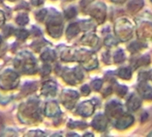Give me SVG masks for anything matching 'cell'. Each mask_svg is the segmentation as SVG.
Here are the masks:
<instances>
[{
  "label": "cell",
  "mask_w": 152,
  "mask_h": 137,
  "mask_svg": "<svg viewBox=\"0 0 152 137\" xmlns=\"http://www.w3.org/2000/svg\"><path fill=\"white\" fill-rule=\"evenodd\" d=\"M146 47H147V44H144L141 41H134L133 43H131L128 45V50L132 53H135L142 51V49H144Z\"/></svg>",
  "instance_id": "20"
},
{
  "label": "cell",
  "mask_w": 152,
  "mask_h": 137,
  "mask_svg": "<svg viewBox=\"0 0 152 137\" xmlns=\"http://www.w3.org/2000/svg\"><path fill=\"white\" fill-rule=\"evenodd\" d=\"M106 116L109 118H118L124 113V107L121 103L117 100H111L106 104Z\"/></svg>",
  "instance_id": "5"
},
{
  "label": "cell",
  "mask_w": 152,
  "mask_h": 137,
  "mask_svg": "<svg viewBox=\"0 0 152 137\" xmlns=\"http://www.w3.org/2000/svg\"><path fill=\"white\" fill-rule=\"evenodd\" d=\"M114 3H117V4H122V3H124L126 0H112Z\"/></svg>",
  "instance_id": "35"
},
{
  "label": "cell",
  "mask_w": 152,
  "mask_h": 137,
  "mask_svg": "<svg viewBox=\"0 0 152 137\" xmlns=\"http://www.w3.org/2000/svg\"><path fill=\"white\" fill-rule=\"evenodd\" d=\"M79 30H80V27L78 23H75V22L71 23L67 29L66 36L68 38H72L79 33Z\"/></svg>",
  "instance_id": "19"
},
{
  "label": "cell",
  "mask_w": 152,
  "mask_h": 137,
  "mask_svg": "<svg viewBox=\"0 0 152 137\" xmlns=\"http://www.w3.org/2000/svg\"><path fill=\"white\" fill-rule=\"evenodd\" d=\"M49 35L53 37H59L62 33V18L59 12H55L49 17L46 24Z\"/></svg>",
  "instance_id": "2"
},
{
  "label": "cell",
  "mask_w": 152,
  "mask_h": 137,
  "mask_svg": "<svg viewBox=\"0 0 152 137\" xmlns=\"http://www.w3.org/2000/svg\"><path fill=\"white\" fill-rule=\"evenodd\" d=\"M45 114L47 117H58L61 114L58 104L54 101L48 102L45 107Z\"/></svg>",
  "instance_id": "13"
},
{
  "label": "cell",
  "mask_w": 152,
  "mask_h": 137,
  "mask_svg": "<svg viewBox=\"0 0 152 137\" xmlns=\"http://www.w3.org/2000/svg\"><path fill=\"white\" fill-rule=\"evenodd\" d=\"M14 65L16 69L26 74H33L37 70V62L34 57L27 52H23L16 57Z\"/></svg>",
  "instance_id": "1"
},
{
  "label": "cell",
  "mask_w": 152,
  "mask_h": 137,
  "mask_svg": "<svg viewBox=\"0 0 152 137\" xmlns=\"http://www.w3.org/2000/svg\"><path fill=\"white\" fill-rule=\"evenodd\" d=\"M11 1H13V0H11Z\"/></svg>",
  "instance_id": "37"
},
{
  "label": "cell",
  "mask_w": 152,
  "mask_h": 137,
  "mask_svg": "<svg viewBox=\"0 0 152 137\" xmlns=\"http://www.w3.org/2000/svg\"><path fill=\"white\" fill-rule=\"evenodd\" d=\"M134 121V119L132 115L123 113L122 115L117 118V120L115 122V127L120 130H123L132 126Z\"/></svg>",
  "instance_id": "10"
},
{
  "label": "cell",
  "mask_w": 152,
  "mask_h": 137,
  "mask_svg": "<svg viewBox=\"0 0 152 137\" xmlns=\"http://www.w3.org/2000/svg\"><path fill=\"white\" fill-rule=\"evenodd\" d=\"M151 2H152V0H151Z\"/></svg>",
  "instance_id": "38"
},
{
  "label": "cell",
  "mask_w": 152,
  "mask_h": 137,
  "mask_svg": "<svg viewBox=\"0 0 152 137\" xmlns=\"http://www.w3.org/2000/svg\"><path fill=\"white\" fill-rule=\"evenodd\" d=\"M41 58L44 62H53L55 59V53L52 50H46L43 53Z\"/></svg>",
  "instance_id": "24"
},
{
  "label": "cell",
  "mask_w": 152,
  "mask_h": 137,
  "mask_svg": "<svg viewBox=\"0 0 152 137\" xmlns=\"http://www.w3.org/2000/svg\"><path fill=\"white\" fill-rule=\"evenodd\" d=\"M94 0H81V6L83 7V8H85V7H86L87 5H89L92 2H93Z\"/></svg>",
  "instance_id": "33"
},
{
  "label": "cell",
  "mask_w": 152,
  "mask_h": 137,
  "mask_svg": "<svg viewBox=\"0 0 152 137\" xmlns=\"http://www.w3.org/2000/svg\"><path fill=\"white\" fill-rule=\"evenodd\" d=\"M46 10H45V9H43V10H41V11H39L37 13V15H36V17H37V19L38 20V21H42L44 19H45V16L46 15Z\"/></svg>",
  "instance_id": "31"
},
{
  "label": "cell",
  "mask_w": 152,
  "mask_h": 137,
  "mask_svg": "<svg viewBox=\"0 0 152 137\" xmlns=\"http://www.w3.org/2000/svg\"><path fill=\"white\" fill-rule=\"evenodd\" d=\"M64 15H65V18H67V19L74 18L77 15V9L73 6L69 7L64 11Z\"/></svg>",
  "instance_id": "26"
},
{
  "label": "cell",
  "mask_w": 152,
  "mask_h": 137,
  "mask_svg": "<svg viewBox=\"0 0 152 137\" xmlns=\"http://www.w3.org/2000/svg\"><path fill=\"white\" fill-rule=\"evenodd\" d=\"M62 77L67 83L71 84V85H75L83 79L84 75H83V73L79 68H75L73 70L66 69Z\"/></svg>",
  "instance_id": "7"
},
{
  "label": "cell",
  "mask_w": 152,
  "mask_h": 137,
  "mask_svg": "<svg viewBox=\"0 0 152 137\" xmlns=\"http://www.w3.org/2000/svg\"><path fill=\"white\" fill-rule=\"evenodd\" d=\"M115 91L117 93V95L120 97H125V95L127 94L128 92V88L126 86H124V85H116V87H115Z\"/></svg>",
  "instance_id": "25"
},
{
  "label": "cell",
  "mask_w": 152,
  "mask_h": 137,
  "mask_svg": "<svg viewBox=\"0 0 152 137\" xmlns=\"http://www.w3.org/2000/svg\"><path fill=\"white\" fill-rule=\"evenodd\" d=\"M141 105H142V101L140 96L135 94H132L127 100L126 108L130 111H135L141 107Z\"/></svg>",
  "instance_id": "14"
},
{
  "label": "cell",
  "mask_w": 152,
  "mask_h": 137,
  "mask_svg": "<svg viewBox=\"0 0 152 137\" xmlns=\"http://www.w3.org/2000/svg\"><path fill=\"white\" fill-rule=\"evenodd\" d=\"M116 33L118 36V38L122 41L128 40L133 35V26L128 20H126L125 28H124V19L119 20L116 23Z\"/></svg>",
  "instance_id": "4"
},
{
  "label": "cell",
  "mask_w": 152,
  "mask_h": 137,
  "mask_svg": "<svg viewBox=\"0 0 152 137\" xmlns=\"http://www.w3.org/2000/svg\"><path fill=\"white\" fill-rule=\"evenodd\" d=\"M94 111V104L91 101H85L81 103L77 110V113L82 117H89Z\"/></svg>",
  "instance_id": "11"
},
{
  "label": "cell",
  "mask_w": 152,
  "mask_h": 137,
  "mask_svg": "<svg viewBox=\"0 0 152 137\" xmlns=\"http://www.w3.org/2000/svg\"><path fill=\"white\" fill-rule=\"evenodd\" d=\"M57 91V85L54 81L49 80L44 83L42 86V94L44 95H52L53 96Z\"/></svg>",
  "instance_id": "15"
},
{
  "label": "cell",
  "mask_w": 152,
  "mask_h": 137,
  "mask_svg": "<svg viewBox=\"0 0 152 137\" xmlns=\"http://www.w3.org/2000/svg\"><path fill=\"white\" fill-rule=\"evenodd\" d=\"M19 76L11 70H7L0 75V87L4 90H11L17 86Z\"/></svg>",
  "instance_id": "3"
},
{
  "label": "cell",
  "mask_w": 152,
  "mask_h": 137,
  "mask_svg": "<svg viewBox=\"0 0 152 137\" xmlns=\"http://www.w3.org/2000/svg\"><path fill=\"white\" fill-rule=\"evenodd\" d=\"M117 76H118L120 78H123V79H126V80H129L132 76H133V73H132V68L130 67H127V66H124V67H121L118 69V70L117 71Z\"/></svg>",
  "instance_id": "17"
},
{
  "label": "cell",
  "mask_w": 152,
  "mask_h": 137,
  "mask_svg": "<svg viewBox=\"0 0 152 137\" xmlns=\"http://www.w3.org/2000/svg\"><path fill=\"white\" fill-rule=\"evenodd\" d=\"M150 62H151L150 56L148 54H144L136 59H133V61H131V63H132V67L134 69H137L139 67L148 65L150 63Z\"/></svg>",
  "instance_id": "16"
},
{
  "label": "cell",
  "mask_w": 152,
  "mask_h": 137,
  "mask_svg": "<svg viewBox=\"0 0 152 137\" xmlns=\"http://www.w3.org/2000/svg\"><path fill=\"white\" fill-rule=\"evenodd\" d=\"M90 92H91V90H90L89 86L85 85V86H83L81 87V93H82L84 95H88L90 94Z\"/></svg>",
  "instance_id": "32"
},
{
  "label": "cell",
  "mask_w": 152,
  "mask_h": 137,
  "mask_svg": "<svg viewBox=\"0 0 152 137\" xmlns=\"http://www.w3.org/2000/svg\"><path fill=\"white\" fill-rule=\"evenodd\" d=\"M138 94L141 97L145 100L152 99V87L147 83V81H140L137 86Z\"/></svg>",
  "instance_id": "12"
},
{
  "label": "cell",
  "mask_w": 152,
  "mask_h": 137,
  "mask_svg": "<svg viewBox=\"0 0 152 137\" xmlns=\"http://www.w3.org/2000/svg\"><path fill=\"white\" fill-rule=\"evenodd\" d=\"M0 43H1V38H0Z\"/></svg>",
  "instance_id": "36"
},
{
  "label": "cell",
  "mask_w": 152,
  "mask_h": 137,
  "mask_svg": "<svg viewBox=\"0 0 152 137\" xmlns=\"http://www.w3.org/2000/svg\"><path fill=\"white\" fill-rule=\"evenodd\" d=\"M113 59L114 62L116 63H120L123 62L126 60V54L124 53V51L121 48H118L115 51L114 54H113Z\"/></svg>",
  "instance_id": "22"
},
{
  "label": "cell",
  "mask_w": 152,
  "mask_h": 137,
  "mask_svg": "<svg viewBox=\"0 0 152 137\" xmlns=\"http://www.w3.org/2000/svg\"><path fill=\"white\" fill-rule=\"evenodd\" d=\"M143 6V0H130L127 5V9L131 13L137 12Z\"/></svg>",
  "instance_id": "18"
},
{
  "label": "cell",
  "mask_w": 152,
  "mask_h": 137,
  "mask_svg": "<svg viewBox=\"0 0 152 137\" xmlns=\"http://www.w3.org/2000/svg\"><path fill=\"white\" fill-rule=\"evenodd\" d=\"M4 12H2V11H0V27L4 24Z\"/></svg>",
  "instance_id": "34"
},
{
  "label": "cell",
  "mask_w": 152,
  "mask_h": 137,
  "mask_svg": "<svg viewBox=\"0 0 152 137\" xmlns=\"http://www.w3.org/2000/svg\"><path fill=\"white\" fill-rule=\"evenodd\" d=\"M82 41L86 44L87 45H91V46H94V45H97L98 42H99V39L97 37V36L94 35V34H88L86 36H85L82 39Z\"/></svg>",
  "instance_id": "21"
},
{
  "label": "cell",
  "mask_w": 152,
  "mask_h": 137,
  "mask_svg": "<svg viewBox=\"0 0 152 137\" xmlns=\"http://www.w3.org/2000/svg\"><path fill=\"white\" fill-rule=\"evenodd\" d=\"M102 79H100V78H96V79H94L93 81H92V83H91V86H92V87H93V89L94 90H95V91H99L101 88H102Z\"/></svg>",
  "instance_id": "29"
},
{
  "label": "cell",
  "mask_w": 152,
  "mask_h": 137,
  "mask_svg": "<svg viewBox=\"0 0 152 137\" xmlns=\"http://www.w3.org/2000/svg\"><path fill=\"white\" fill-rule=\"evenodd\" d=\"M15 35H16V37H17L18 38L24 40V39L27 38V37H28V32L26 29H18V30L15 32Z\"/></svg>",
  "instance_id": "30"
},
{
  "label": "cell",
  "mask_w": 152,
  "mask_h": 137,
  "mask_svg": "<svg viewBox=\"0 0 152 137\" xmlns=\"http://www.w3.org/2000/svg\"><path fill=\"white\" fill-rule=\"evenodd\" d=\"M106 5L103 3H96L95 4H94L92 6V8L90 9V15L95 19V21L99 23L102 24L105 19H106Z\"/></svg>",
  "instance_id": "6"
},
{
  "label": "cell",
  "mask_w": 152,
  "mask_h": 137,
  "mask_svg": "<svg viewBox=\"0 0 152 137\" xmlns=\"http://www.w3.org/2000/svg\"><path fill=\"white\" fill-rule=\"evenodd\" d=\"M79 95L76 91L73 90H63L61 94V102L68 109H72L76 104Z\"/></svg>",
  "instance_id": "8"
},
{
  "label": "cell",
  "mask_w": 152,
  "mask_h": 137,
  "mask_svg": "<svg viewBox=\"0 0 152 137\" xmlns=\"http://www.w3.org/2000/svg\"><path fill=\"white\" fill-rule=\"evenodd\" d=\"M108 117L102 113H99L94 118L92 121V127L97 131H105L108 127Z\"/></svg>",
  "instance_id": "9"
},
{
  "label": "cell",
  "mask_w": 152,
  "mask_h": 137,
  "mask_svg": "<svg viewBox=\"0 0 152 137\" xmlns=\"http://www.w3.org/2000/svg\"><path fill=\"white\" fill-rule=\"evenodd\" d=\"M118 38H116L113 36H108L107 38L105 39V45L108 46H110V47L115 46L118 44Z\"/></svg>",
  "instance_id": "28"
},
{
  "label": "cell",
  "mask_w": 152,
  "mask_h": 137,
  "mask_svg": "<svg viewBox=\"0 0 152 137\" xmlns=\"http://www.w3.org/2000/svg\"><path fill=\"white\" fill-rule=\"evenodd\" d=\"M79 24V27H80V29L84 30V31H88V30H93L95 29V26L94 25L93 21H81Z\"/></svg>",
  "instance_id": "23"
},
{
  "label": "cell",
  "mask_w": 152,
  "mask_h": 137,
  "mask_svg": "<svg viewBox=\"0 0 152 137\" xmlns=\"http://www.w3.org/2000/svg\"><path fill=\"white\" fill-rule=\"evenodd\" d=\"M28 17L27 14H20L19 15L17 18H16V22L19 24V25H21V26H24L26 25L28 22Z\"/></svg>",
  "instance_id": "27"
}]
</instances>
